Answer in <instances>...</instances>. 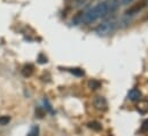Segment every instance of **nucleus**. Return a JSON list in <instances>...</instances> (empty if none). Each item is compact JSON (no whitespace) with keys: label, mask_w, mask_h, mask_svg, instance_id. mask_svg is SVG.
Here are the masks:
<instances>
[{"label":"nucleus","mask_w":148,"mask_h":136,"mask_svg":"<svg viewBox=\"0 0 148 136\" xmlns=\"http://www.w3.org/2000/svg\"><path fill=\"white\" fill-rule=\"evenodd\" d=\"M70 72L75 74V75H77V77H83L84 75V70H82V69L79 68H75V69H70Z\"/></svg>","instance_id":"obj_11"},{"label":"nucleus","mask_w":148,"mask_h":136,"mask_svg":"<svg viewBox=\"0 0 148 136\" xmlns=\"http://www.w3.org/2000/svg\"><path fill=\"white\" fill-rule=\"evenodd\" d=\"M88 87L92 90H95V89H98V88L101 87V82L99 80H97V79H92V80L88 81Z\"/></svg>","instance_id":"obj_9"},{"label":"nucleus","mask_w":148,"mask_h":136,"mask_svg":"<svg viewBox=\"0 0 148 136\" xmlns=\"http://www.w3.org/2000/svg\"><path fill=\"white\" fill-rule=\"evenodd\" d=\"M137 110H138V112L141 113V114H146V113H148V101L147 100H143V101H140V102L138 103V105H137Z\"/></svg>","instance_id":"obj_5"},{"label":"nucleus","mask_w":148,"mask_h":136,"mask_svg":"<svg viewBox=\"0 0 148 136\" xmlns=\"http://www.w3.org/2000/svg\"><path fill=\"white\" fill-rule=\"evenodd\" d=\"M36 116H37L38 118H42L45 116V110L41 106H39V107L36 109Z\"/></svg>","instance_id":"obj_13"},{"label":"nucleus","mask_w":148,"mask_h":136,"mask_svg":"<svg viewBox=\"0 0 148 136\" xmlns=\"http://www.w3.org/2000/svg\"><path fill=\"white\" fill-rule=\"evenodd\" d=\"M144 7H145V3H144V2L136 3V5L131 6L130 8H127V9L125 10V15H126V16H133V15L138 14V13H139Z\"/></svg>","instance_id":"obj_4"},{"label":"nucleus","mask_w":148,"mask_h":136,"mask_svg":"<svg viewBox=\"0 0 148 136\" xmlns=\"http://www.w3.org/2000/svg\"><path fill=\"white\" fill-rule=\"evenodd\" d=\"M107 2H108L109 14H112V13H115V12L117 10V8H118L119 3H121V1H119V0H107Z\"/></svg>","instance_id":"obj_7"},{"label":"nucleus","mask_w":148,"mask_h":136,"mask_svg":"<svg viewBox=\"0 0 148 136\" xmlns=\"http://www.w3.org/2000/svg\"><path fill=\"white\" fill-rule=\"evenodd\" d=\"M44 103H45V105H46V109H47V111L49 112V113H54V111H53V109H52V106H51V104H49V102L47 101V100H44Z\"/></svg>","instance_id":"obj_16"},{"label":"nucleus","mask_w":148,"mask_h":136,"mask_svg":"<svg viewBox=\"0 0 148 136\" xmlns=\"http://www.w3.org/2000/svg\"><path fill=\"white\" fill-rule=\"evenodd\" d=\"M74 2L76 7H80V6L85 5V3L87 2V0H74Z\"/></svg>","instance_id":"obj_17"},{"label":"nucleus","mask_w":148,"mask_h":136,"mask_svg":"<svg viewBox=\"0 0 148 136\" xmlns=\"http://www.w3.org/2000/svg\"><path fill=\"white\" fill-rule=\"evenodd\" d=\"M143 131H148V119L143 124Z\"/></svg>","instance_id":"obj_19"},{"label":"nucleus","mask_w":148,"mask_h":136,"mask_svg":"<svg viewBox=\"0 0 148 136\" xmlns=\"http://www.w3.org/2000/svg\"><path fill=\"white\" fill-rule=\"evenodd\" d=\"M93 104H94L95 109H98L100 111H106L108 109L107 100L103 96H95L94 100H93Z\"/></svg>","instance_id":"obj_3"},{"label":"nucleus","mask_w":148,"mask_h":136,"mask_svg":"<svg viewBox=\"0 0 148 136\" xmlns=\"http://www.w3.org/2000/svg\"><path fill=\"white\" fill-rule=\"evenodd\" d=\"M87 126H88V128H91L92 131H95V132H100L102 129L101 124L98 122V121H91V122H88Z\"/></svg>","instance_id":"obj_8"},{"label":"nucleus","mask_w":148,"mask_h":136,"mask_svg":"<svg viewBox=\"0 0 148 136\" xmlns=\"http://www.w3.org/2000/svg\"><path fill=\"white\" fill-rule=\"evenodd\" d=\"M119 1H121V3H122V5H125V6H126V5H130L133 0H119Z\"/></svg>","instance_id":"obj_18"},{"label":"nucleus","mask_w":148,"mask_h":136,"mask_svg":"<svg viewBox=\"0 0 148 136\" xmlns=\"http://www.w3.org/2000/svg\"><path fill=\"white\" fill-rule=\"evenodd\" d=\"M9 121H10V117H8V116L0 117V126H6L9 124Z\"/></svg>","instance_id":"obj_12"},{"label":"nucleus","mask_w":148,"mask_h":136,"mask_svg":"<svg viewBox=\"0 0 148 136\" xmlns=\"http://www.w3.org/2000/svg\"><path fill=\"white\" fill-rule=\"evenodd\" d=\"M38 61H39V63H40V64L47 63V57H46V56H44V54H40V55L38 56Z\"/></svg>","instance_id":"obj_15"},{"label":"nucleus","mask_w":148,"mask_h":136,"mask_svg":"<svg viewBox=\"0 0 148 136\" xmlns=\"http://www.w3.org/2000/svg\"><path fill=\"white\" fill-rule=\"evenodd\" d=\"M115 29H116V22L114 20H108L97 27L95 33L98 35H101V37H106V35L112 33L115 31Z\"/></svg>","instance_id":"obj_2"},{"label":"nucleus","mask_w":148,"mask_h":136,"mask_svg":"<svg viewBox=\"0 0 148 136\" xmlns=\"http://www.w3.org/2000/svg\"><path fill=\"white\" fill-rule=\"evenodd\" d=\"M127 96H129V99L131 100V101H139L140 100V97H141V93L138 90V89H136V88H133V89H131L130 92H129V94H127Z\"/></svg>","instance_id":"obj_6"},{"label":"nucleus","mask_w":148,"mask_h":136,"mask_svg":"<svg viewBox=\"0 0 148 136\" xmlns=\"http://www.w3.org/2000/svg\"><path fill=\"white\" fill-rule=\"evenodd\" d=\"M38 133H39V128H38L37 126H35V127L31 128V131L28 134V136H38Z\"/></svg>","instance_id":"obj_14"},{"label":"nucleus","mask_w":148,"mask_h":136,"mask_svg":"<svg viewBox=\"0 0 148 136\" xmlns=\"http://www.w3.org/2000/svg\"><path fill=\"white\" fill-rule=\"evenodd\" d=\"M109 15V8H108V2L107 0L98 3L97 6H94L93 8L88 9L86 13L83 14L82 16V23L84 24H91L93 22H95L97 20L105 17Z\"/></svg>","instance_id":"obj_1"},{"label":"nucleus","mask_w":148,"mask_h":136,"mask_svg":"<svg viewBox=\"0 0 148 136\" xmlns=\"http://www.w3.org/2000/svg\"><path fill=\"white\" fill-rule=\"evenodd\" d=\"M32 72H34V67H32L31 64L25 65V67L23 68V70H22V73H23L24 77H30V75L32 74Z\"/></svg>","instance_id":"obj_10"}]
</instances>
